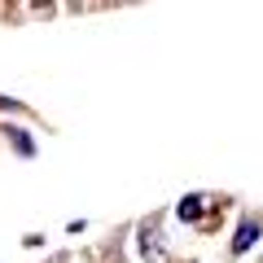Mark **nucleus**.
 Masks as SVG:
<instances>
[{
  "label": "nucleus",
  "instance_id": "nucleus-2",
  "mask_svg": "<svg viewBox=\"0 0 263 263\" xmlns=\"http://www.w3.org/2000/svg\"><path fill=\"white\" fill-rule=\"evenodd\" d=\"M254 241H259V224H254V219H241V228H237V237H233V254H246Z\"/></svg>",
  "mask_w": 263,
  "mask_h": 263
},
{
  "label": "nucleus",
  "instance_id": "nucleus-3",
  "mask_svg": "<svg viewBox=\"0 0 263 263\" xmlns=\"http://www.w3.org/2000/svg\"><path fill=\"white\" fill-rule=\"evenodd\" d=\"M9 141H13V149H18L22 158H31V154H35V141H31L22 127H9Z\"/></svg>",
  "mask_w": 263,
  "mask_h": 263
},
{
  "label": "nucleus",
  "instance_id": "nucleus-1",
  "mask_svg": "<svg viewBox=\"0 0 263 263\" xmlns=\"http://www.w3.org/2000/svg\"><path fill=\"white\" fill-rule=\"evenodd\" d=\"M202 211H206V197H202V193H189V197H180L176 215L184 219V224H197V219H202Z\"/></svg>",
  "mask_w": 263,
  "mask_h": 263
}]
</instances>
